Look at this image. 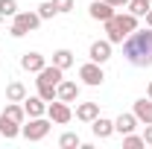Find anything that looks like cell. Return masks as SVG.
I'll return each instance as SVG.
<instances>
[{
    "label": "cell",
    "instance_id": "cell-9",
    "mask_svg": "<svg viewBox=\"0 0 152 149\" xmlns=\"http://www.w3.org/2000/svg\"><path fill=\"white\" fill-rule=\"evenodd\" d=\"M132 114L137 117V123H152V99L149 96H143V99H134V105H132Z\"/></svg>",
    "mask_w": 152,
    "mask_h": 149
},
{
    "label": "cell",
    "instance_id": "cell-11",
    "mask_svg": "<svg viewBox=\"0 0 152 149\" xmlns=\"http://www.w3.org/2000/svg\"><path fill=\"white\" fill-rule=\"evenodd\" d=\"M88 15H91L94 20H108L114 15V6H111V3H105V0H94V3L88 6Z\"/></svg>",
    "mask_w": 152,
    "mask_h": 149
},
{
    "label": "cell",
    "instance_id": "cell-18",
    "mask_svg": "<svg viewBox=\"0 0 152 149\" xmlns=\"http://www.w3.org/2000/svg\"><path fill=\"white\" fill-rule=\"evenodd\" d=\"M73 53H70V50H67V47H61V50H56V53H53V64H56V67H61V70H67V67H73Z\"/></svg>",
    "mask_w": 152,
    "mask_h": 149
},
{
    "label": "cell",
    "instance_id": "cell-22",
    "mask_svg": "<svg viewBox=\"0 0 152 149\" xmlns=\"http://www.w3.org/2000/svg\"><path fill=\"white\" fill-rule=\"evenodd\" d=\"M18 15V0H0V18H15Z\"/></svg>",
    "mask_w": 152,
    "mask_h": 149
},
{
    "label": "cell",
    "instance_id": "cell-26",
    "mask_svg": "<svg viewBox=\"0 0 152 149\" xmlns=\"http://www.w3.org/2000/svg\"><path fill=\"white\" fill-rule=\"evenodd\" d=\"M56 3V9H58V15H67V12H73V0H53Z\"/></svg>",
    "mask_w": 152,
    "mask_h": 149
},
{
    "label": "cell",
    "instance_id": "cell-16",
    "mask_svg": "<svg viewBox=\"0 0 152 149\" xmlns=\"http://www.w3.org/2000/svg\"><path fill=\"white\" fill-rule=\"evenodd\" d=\"M137 129V117L134 114H120L117 120H114V131H120V134H129V131Z\"/></svg>",
    "mask_w": 152,
    "mask_h": 149
},
{
    "label": "cell",
    "instance_id": "cell-29",
    "mask_svg": "<svg viewBox=\"0 0 152 149\" xmlns=\"http://www.w3.org/2000/svg\"><path fill=\"white\" fill-rule=\"evenodd\" d=\"M143 18H146V26H149V29H152V6H149V12H146Z\"/></svg>",
    "mask_w": 152,
    "mask_h": 149
},
{
    "label": "cell",
    "instance_id": "cell-19",
    "mask_svg": "<svg viewBox=\"0 0 152 149\" xmlns=\"http://www.w3.org/2000/svg\"><path fill=\"white\" fill-rule=\"evenodd\" d=\"M3 114H6V117H12L15 123H20V126H23V117H26V111H23V105H20V102H6Z\"/></svg>",
    "mask_w": 152,
    "mask_h": 149
},
{
    "label": "cell",
    "instance_id": "cell-10",
    "mask_svg": "<svg viewBox=\"0 0 152 149\" xmlns=\"http://www.w3.org/2000/svg\"><path fill=\"white\" fill-rule=\"evenodd\" d=\"M23 111H26V117H44L47 114V102L41 99V96H29L26 93V99H23Z\"/></svg>",
    "mask_w": 152,
    "mask_h": 149
},
{
    "label": "cell",
    "instance_id": "cell-15",
    "mask_svg": "<svg viewBox=\"0 0 152 149\" xmlns=\"http://www.w3.org/2000/svg\"><path fill=\"white\" fill-rule=\"evenodd\" d=\"M20 134V123H15L12 117H6V114H0V137H6V140H15Z\"/></svg>",
    "mask_w": 152,
    "mask_h": 149
},
{
    "label": "cell",
    "instance_id": "cell-27",
    "mask_svg": "<svg viewBox=\"0 0 152 149\" xmlns=\"http://www.w3.org/2000/svg\"><path fill=\"white\" fill-rule=\"evenodd\" d=\"M143 143L152 146V123H146V129H143Z\"/></svg>",
    "mask_w": 152,
    "mask_h": 149
},
{
    "label": "cell",
    "instance_id": "cell-25",
    "mask_svg": "<svg viewBox=\"0 0 152 149\" xmlns=\"http://www.w3.org/2000/svg\"><path fill=\"white\" fill-rule=\"evenodd\" d=\"M38 85V96L44 99V102H53V99H58L56 96V85H41V82H35Z\"/></svg>",
    "mask_w": 152,
    "mask_h": 149
},
{
    "label": "cell",
    "instance_id": "cell-21",
    "mask_svg": "<svg viewBox=\"0 0 152 149\" xmlns=\"http://www.w3.org/2000/svg\"><path fill=\"white\" fill-rule=\"evenodd\" d=\"M58 146L61 149H73V146H82V140H79L76 131H64V134L58 137Z\"/></svg>",
    "mask_w": 152,
    "mask_h": 149
},
{
    "label": "cell",
    "instance_id": "cell-20",
    "mask_svg": "<svg viewBox=\"0 0 152 149\" xmlns=\"http://www.w3.org/2000/svg\"><path fill=\"white\" fill-rule=\"evenodd\" d=\"M56 15H58V9H56L53 0H44V3L38 6V18H41V20H53Z\"/></svg>",
    "mask_w": 152,
    "mask_h": 149
},
{
    "label": "cell",
    "instance_id": "cell-4",
    "mask_svg": "<svg viewBox=\"0 0 152 149\" xmlns=\"http://www.w3.org/2000/svg\"><path fill=\"white\" fill-rule=\"evenodd\" d=\"M79 79H82V85H88V88H99V85L105 82V70H102V64H96V61H85V64L79 67Z\"/></svg>",
    "mask_w": 152,
    "mask_h": 149
},
{
    "label": "cell",
    "instance_id": "cell-28",
    "mask_svg": "<svg viewBox=\"0 0 152 149\" xmlns=\"http://www.w3.org/2000/svg\"><path fill=\"white\" fill-rule=\"evenodd\" d=\"M105 3H111L114 9H123V6H129V0H105Z\"/></svg>",
    "mask_w": 152,
    "mask_h": 149
},
{
    "label": "cell",
    "instance_id": "cell-1",
    "mask_svg": "<svg viewBox=\"0 0 152 149\" xmlns=\"http://www.w3.org/2000/svg\"><path fill=\"white\" fill-rule=\"evenodd\" d=\"M123 58L132 67H152V29H134L123 41Z\"/></svg>",
    "mask_w": 152,
    "mask_h": 149
},
{
    "label": "cell",
    "instance_id": "cell-7",
    "mask_svg": "<svg viewBox=\"0 0 152 149\" xmlns=\"http://www.w3.org/2000/svg\"><path fill=\"white\" fill-rule=\"evenodd\" d=\"M79 91H82V88H79V82H73V79H61L56 85V96L64 99V102H76V99H79Z\"/></svg>",
    "mask_w": 152,
    "mask_h": 149
},
{
    "label": "cell",
    "instance_id": "cell-14",
    "mask_svg": "<svg viewBox=\"0 0 152 149\" xmlns=\"http://www.w3.org/2000/svg\"><path fill=\"white\" fill-rule=\"evenodd\" d=\"M91 129H94V134L99 137V140H105V137L114 134V120H108V117H96V120H91Z\"/></svg>",
    "mask_w": 152,
    "mask_h": 149
},
{
    "label": "cell",
    "instance_id": "cell-13",
    "mask_svg": "<svg viewBox=\"0 0 152 149\" xmlns=\"http://www.w3.org/2000/svg\"><path fill=\"white\" fill-rule=\"evenodd\" d=\"M44 64H47V58L41 56V53H23V56H20V67L29 70V73H38Z\"/></svg>",
    "mask_w": 152,
    "mask_h": 149
},
{
    "label": "cell",
    "instance_id": "cell-3",
    "mask_svg": "<svg viewBox=\"0 0 152 149\" xmlns=\"http://www.w3.org/2000/svg\"><path fill=\"white\" fill-rule=\"evenodd\" d=\"M50 126H53V120L50 117H29V126H20V134L26 137V140H44L47 134H50Z\"/></svg>",
    "mask_w": 152,
    "mask_h": 149
},
{
    "label": "cell",
    "instance_id": "cell-31",
    "mask_svg": "<svg viewBox=\"0 0 152 149\" xmlns=\"http://www.w3.org/2000/svg\"><path fill=\"white\" fill-rule=\"evenodd\" d=\"M146 3H152V0H146Z\"/></svg>",
    "mask_w": 152,
    "mask_h": 149
},
{
    "label": "cell",
    "instance_id": "cell-17",
    "mask_svg": "<svg viewBox=\"0 0 152 149\" xmlns=\"http://www.w3.org/2000/svg\"><path fill=\"white\" fill-rule=\"evenodd\" d=\"M23 99H26L23 82H9L6 85V102H23Z\"/></svg>",
    "mask_w": 152,
    "mask_h": 149
},
{
    "label": "cell",
    "instance_id": "cell-24",
    "mask_svg": "<svg viewBox=\"0 0 152 149\" xmlns=\"http://www.w3.org/2000/svg\"><path fill=\"white\" fill-rule=\"evenodd\" d=\"M132 15H137V18H143L146 12H149V3L146 0H129V6H126Z\"/></svg>",
    "mask_w": 152,
    "mask_h": 149
},
{
    "label": "cell",
    "instance_id": "cell-5",
    "mask_svg": "<svg viewBox=\"0 0 152 149\" xmlns=\"http://www.w3.org/2000/svg\"><path fill=\"white\" fill-rule=\"evenodd\" d=\"M47 117H50L53 123H58V126L70 123V120H73L70 102H64V99H53V102H47Z\"/></svg>",
    "mask_w": 152,
    "mask_h": 149
},
{
    "label": "cell",
    "instance_id": "cell-8",
    "mask_svg": "<svg viewBox=\"0 0 152 149\" xmlns=\"http://www.w3.org/2000/svg\"><path fill=\"white\" fill-rule=\"evenodd\" d=\"M61 79H64V70H61V67H56V64H44V67L38 70L35 82H41V85H58Z\"/></svg>",
    "mask_w": 152,
    "mask_h": 149
},
{
    "label": "cell",
    "instance_id": "cell-6",
    "mask_svg": "<svg viewBox=\"0 0 152 149\" xmlns=\"http://www.w3.org/2000/svg\"><path fill=\"white\" fill-rule=\"evenodd\" d=\"M111 47H114V44L108 41V38L94 41V44L88 47V58H91V61H96V64H105V61L111 58Z\"/></svg>",
    "mask_w": 152,
    "mask_h": 149
},
{
    "label": "cell",
    "instance_id": "cell-12",
    "mask_svg": "<svg viewBox=\"0 0 152 149\" xmlns=\"http://www.w3.org/2000/svg\"><path fill=\"white\" fill-rule=\"evenodd\" d=\"M96 117H99V102H79V105H76V120L91 123Z\"/></svg>",
    "mask_w": 152,
    "mask_h": 149
},
{
    "label": "cell",
    "instance_id": "cell-2",
    "mask_svg": "<svg viewBox=\"0 0 152 149\" xmlns=\"http://www.w3.org/2000/svg\"><path fill=\"white\" fill-rule=\"evenodd\" d=\"M38 26H41V18H38V12H18V15L12 18L9 35H12V38H23L26 32H35Z\"/></svg>",
    "mask_w": 152,
    "mask_h": 149
},
{
    "label": "cell",
    "instance_id": "cell-23",
    "mask_svg": "<svg viewBox=\"0 0 152 149\" xmlns=\"http://www.w3.org/2000/svg\"><path fill=\"white\" fill-rule=\"evenodd\" d=\"M123 146H126V149H140V146H146V143H143V134H134V131L123 134Z\"/></svg>",
    "mask_w": 152,
    "mask_h": 149
},
{
    "label": "cell",
    "instance_id": "cell-30",
    "mask_svg": "<svg viewBox=\"0 0 152 149\" xmlns=\"http://www.w3.org/2000/svg\"><path fill=\"white\" fill-rule=\"evenodd\" d=\"M146 96H149V99H152V82H149V85H146Z\"/></svg>",
    "mask_w": 152,
    "mask_h": 149
}]
</instances>
